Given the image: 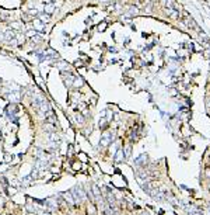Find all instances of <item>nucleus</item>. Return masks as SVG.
<instances>
[{
    "mask_svg": "<svg viewBox=\"0 0 210 215\" xmlns=\"http://www.w3.org/2000/svg\"><path fill=\"white\" fill-rule=\"evenodd\" d=\"M35 34H37V32H35V30H34V31L31 30V31H28V32H27V35H28V37H34Z\"/></svg>",
    "mask_w": 210,
    "mask_h": 215,
    "instance_id": "ddd939ff",
    "label": "nucleus"
},
{
    "mask_svg": "<svg viewBox=\"0 0 210 215\" xmlns=\"http://www.w3.org/2000/svg\"><path fill=\"white\" fill-rule=\"evenodd\" d=\"M122 158H123V155H122V149H119V150H118V153H116V159H115V160H116V162H120V160H122Z\"/></svg>",
    "mask_w": 210,
    "mask_h": 215,
    "instance_id": "0eeeda50",
    "label": "nucleus"
},
{
    "mask_svg": "<svg viewBox=\"0 0 210 215\" xmlns=\"http://www.w3.org/2000/svg\"><path fill=\"white\" fill-rule=\"evenodd\" d=\"M72 194L74 195V198H76V201H83L85 198V195H84V193H83V190L80 188V187H76L73 191H72Z\"/></svg>",
    "mask_w": 210,
    "mask_h": 215,
    "instance_id": "f257e3e1",
    "label": "nucleus"
},
{
    "mask_svg": "<svg viewBox=\"0 0 210 215\" xmlns=\"http://www.w3.org/2000/svg\"><path fill=\"white\" fill-rule=\"evenodd\" d=\"M88 212H91V215H95V208L91 205V207H88Z\"/></svg>",
    "mask_w": 210,
    "mask_h": 215,
    "instance_id": "9b49d317",
    "label": "nucleus"
},
{
    "mask_svg": "<svg viewBox=\"0 0 210 215\" xmlns=\"http://www.w3.org/2000/svg\"><path fill=\"white\" fill-rule=\"evenodd\" d=\"M39 20L45 24L46 21H49V14H39Z\"/></svg>",
    "mask_w": 210,
    "mask_h": 215,
    "instance_id": "423d86ee",
    "label": "nucleus"
},
{
    "mask_svg": "<svg viewBox=\"0 0 210 215\" xmlns=\"http://www.w3.org/2000/svg\"><path fill=\"white\" fill-rule=\"evenodd\" d=\"M57 66L60 68V70H63V69H64V68H67V65H66V63H64V62H60V63H57Z\"/></svg>",
    "mask_w": 210,
    "mask_h": 215,
    "instance_id": "9d476101",
    "label": "nucleus"
},
{
    "mask_svg": "<svg viewBox=\"0 0 210 215\" xmlns=\"http://www.w3.org/2000/svg\"><path fill=\"white\" fill-rule=\"evenodd\" d=\"M53 10H55V4H53V3L46 4V6H45V11L48 13V14H52V13H53Z\"/></svg>",
    "mask_w": 210,
    "mask_h": 215,
    "instance_id": "39448f33",
    "label": "nucleus"
},
{
    "mask_svg": "<svg viewBox=\"0 0 210 215\" xmlns=\"http://www.w3.org/2000/svg\"><path fill=\"white\" fill-rule=\"evenodd\" d=\"M73 85L74 86H81V85H83V80H80V79H77V77H76V79H74V82H73Z\"/></svg>",
    "mask_w": 210,
    "mask_h": 215,
    "instance_id": "1a4fd4ad",
    "label": "nucleus"
},
{
    "mask_svg": "<svg viewBox=\"0 0 210 215\" xmlns=\"http://www.w3.org/2000/svg\"><path fill=\"white\" fill-rule=\"evenodd\" d=\"M32 25H34L35 30H38V31H45V24L42 23L41 20H32Z\"/></svg>",
    "mask_w": 210,
    "mask_h": 215,
    "instance_id": "7ed1b4c3",
    "label": "nucleus"
},
{
    "mask_svg": "<svg viewBox=\"0 0 210 215\" xmlns=\"http://www.w3.org/2000/svg\"><path fill=\"white\" fill-rule=\"evenodd\" d=\"M9 98H10V100H16V101H17L18 98H20V96H18V94H9Z\"/></svg>",
    "mask_w": 210,
    "mask_h": 215,
    "instance_id": "6e6552de",
    "label": "nucleus"
},
{
    "mask_svg": "<svg viewBox=\"0 0 210 215\" xmlns=\"http://www.w3.org/2000/svg\"><path fill=\"white\" fill-rule=\"evenodd\" d=\"M114 139V136H111V134H105L104 135V138H102V141L100 142V145H101V148H104V146H107L109 142Z\"/></svg>",
    "mask_w": 210,
    "mask_h": 215,
    "instance_id": "f03ea898",
    "label": "nucleus"
},
{
    "mask_svg": "<svg viewBox=\"0 0 210 215\" xmlns=\"http://www.w3.org/2000/svg\"><path fill=\"white\" fill-rule=\"evenodd\" d=\"M76 121H80V122H83V121H84V118H83L80 114H77V115H76Z\"/></svg>",
    "mask_w": 210,
    "mask_h": 215,
    "instance_id": "f8f14e48",
    "label": "nucleus"
},
{
    "mask_svg": "<svg viewBox=\"0 0 210 215\" xmlns=\"http://www.w3.org/2000/svg\"><path fill=\"white\" fill-rule=\"evenodd\" d=\"M14 38H16V32L13 30H7L6 32H4V40L10 41V40H14Z\"/></svg>",
    "mask_w": 210,
    "mask_h": 215,
    "instance_id": "20e7f679",
    "label": "nucleus"
}]
</instances>
